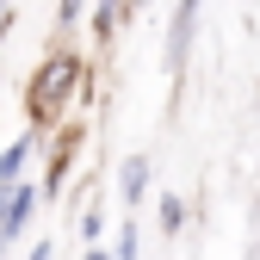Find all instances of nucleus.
<instances>
[{
  "instance_id": "obj_1",
  "label": "nucleus",
  "mask_w": 260,
  "mask_h": 260,
  "mask_svg": "<svg viewBox=\"0 0 260 260\" xmlns=\"http://www.w3.org/2000/svg\"><path fill=\"white\" fill-rule=\"evenodd\" d=\"M81 56H69V50H62V56H50L44 62V69L38 75H31V93H25V112H31V124H56L62 112H69V100H75V93H81Z\"/></svg>"
},
{
  "instance_id": "obj_2",
  "label": "nucleus",
  "mask_w": 260,
  "mask_h": 260,
  "mask_svg": "<svg viewBox=\"0 0 260 260\" xmlns=\"http://www.w3.org/2000/svg\"><path fill=\"white\" fill-rule=\"evenodd\" d=\"M31 155H38V124L25 130V137L0 155V186H13V180H25V168H31Z\"/></svg>"
},
{
  "instance_id": "obj_3",
  "label": "nucleus",
  "mask_w": 260,
  "mask_h": 260,
  "mask_svg": "<svg viewBox=\"0 0 260 260\" xmlns=\"http://www.w3.org/2000/svg\"><path fill=\"white\" fill-rule=\"evenodd\" d=\"M192 19H199V0H180V13H174V38H168V62L180 69L186 50H192Z\"/></svg>"
},
{
  "instance_id": "obj_4",
  "label": "nucleus",
  "mask_w": 260,
  "mask_h": 260,
  "mask_svg": "<svg viewBox=\"0 0 260 260\" xmlns=\"http://www.w3.org/2000/svg\"><path fill=\"white\" fill-rule=\"evenodd\" d=\"M118 192H124V205H137L143 192H149V161L143 155H130L124 168H118Z\"/></svg>"
},
{
  "instance_id": "obj_5",
  "label": "nucleus",
  "mask_w": 260,
  "mask_h": 260,
  "mask_svg": "<svg viewBox=\"0 0 260 260\" xmlns=\"http://www.w3.org/2000/svg\"><path fill=\"white\" fill-rule=\"evenodd\" d=\"M161 230H168V236H180V230H186V205L174 199V192L161 199Z\"/></svg>"
},
{
  "instance_id": "obj_6",
  "label": "nucleus",
  "mask_w": 260,
  "mask_h": 260,
  "mask_svg": "<svg viewBox=\"0 0 260 260\" xmlns=\"http://www.w3.org/2000/svg\"><path fill=\"white\" fill-rule=\"evenodd\" d=\"M81 7H87V0H56V25H75V19H81Z\"/></svg>"
},
{
  "instance_id": "obj_7",
  "label": "nucleus",
  "mask_w": 260,
  "mask_h": 260,
  "mask_svg": "<svg viewBox=\"0 0 260 260\" xmlns=\"http://www.w3.org/2000/svg\"><path fill=\"white\" fill-rule=\"evenodd\" d=\"M7 31H13V0H0V44H7Z\"/></svg>"
}]
</instances>
